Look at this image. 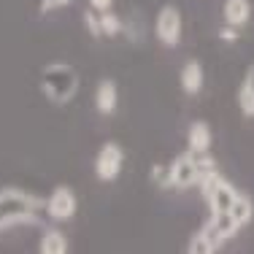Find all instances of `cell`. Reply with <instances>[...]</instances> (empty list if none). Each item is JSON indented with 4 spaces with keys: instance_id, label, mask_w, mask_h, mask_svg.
Instances as JSON below:
<instances>
[{
    "instance_id": "2e32d148",
    "label": "cell",
    "mask_w": 254,
    "mask_h": 254,
    "mask_svg": "<svg viewBox=\"0 0 254 254\" xmlns=\"http://www.w3.org/2000/svg\"><path fill=\"white\" fill-rule=\"evenodd\" d=\"M238 106H241V111H244L246 117H254V92L246 87V84L238 89Z\"/></svg>"
},
{
    "instance_id": "ffe728a7",
    "label": "cell",
    "mask_w": 254,
    "mask_h": 254,
    "mask_svg": "<svg viewBox=\"0 0 254 254\" xmlns=\"http://www.w3.org/2000/svg\"><path fill=\"white\" fill-rule=\"evenodd\" d=\"M222 38H225V41H235V33H233V30H222Z\"/></svg>"
},
{
    "instance_id": "5b68a950",
    "label": "cell",
    "mask_w": 254,
    "mask_h": 254,
    "mask_svg": "<svg viewBox=\"0 0 254 254\" xmlns=\"http://www.w3.org/2000/svg\"><path fill=\"white\" fill-rule=\"evenodd\" d=\"M157 38H160V44L165 46H176L179 38H181V14L176 5H165V8H160V14H157Z\"/></svg>"
},
{
    "instance_id": "30bf717a",
    "label": "cell",
    "mask_w": 254,
    "mask_h": 254,
    "mask_svg": "<svg viewBox=\"0 0 254 254\" xmlns=\"http://www.w3.org/2000/svg\"><path fill=\"white\" fill-rule=\"evenodd\" d=\"M203 87V65L197 60H190V63L181 68V89L187 95H197Z\"/></svg>"
},
{
    "instance_id": "ac0fdd59",
    "label": "cell",
    "mask_w": 254,
    "mask_h": 254,
    "mask_svg": "<svg viewBox=\"0 0 254 254\" xmlns=\"http://www.w3.org/2000/svg\"><path fill=\"white\" fill-rule=\"evenodd\" d=\"M114 0H89V8L92 11H108Z\"/></svg>"
},
{
    "instance_id": "7c38bea8",
    "label": "cell",
    "mask_w": 254,
    "mask_h": 254,
    "mask_svg": "<svg viewBox=\"0 0 254 254\" xmlns=\"http://www.w3.org/2000/svg\"><path fill=\"white\" fill-rule=\"evenodd\" d=\"M38 252L41 254H65L68 252V241L60 230H46L41 235V244H38Z\"/></svg>"
},
{
    "instance_id": "4fadbf2b",
    "label": "cell",
    "mask_w": 254,
    "mask_h": 254,
    "mask_svg": "<svg viewBox=\"0 0 254 254\" xmlns=\"http://www.w3.org/2000/svg\"><path fill=\"white\" fill-rule=\"evenodd\" d=\"M230 216H233L235 222H238V227H246L252 222V216H254V205H252V197H246V195H241L238 192V197L233 200V205H230V211H227Z\"/></svg>"
},
{
    "instance_id": "277c9868",
    "label": "cell",
    "mask_w": 254,
    "mask_h": 254,
    "mask_svg": "<svg viewBox=\"0 0 254 254\" xmlns=\"http://www.w3.org/2000/svg\"><path fill=\"white\" fill-rule=\"evenodd\" d=\"M122 162H125V152L119 143L114 141L103 143L98 152V160H95V176L100 181H114L119 176V171H122Z\"/></svg>"
},
{
    "instance_id": "5bb4252c",
    "label": "cell",
    "mask_w": 254,
    "mask_h": 254,
    "mask_svg": "<svg viewBox=\"0 0 254 254\" xmlns=\"http://www.w3.org/2000/svg\"><path fill=\"white\" fill-rule=\"evenodd\" d=\"M216 249H219V244H216V241L211 238L205 230L195 233L190 238V244H187V252H192V254H211V252H216Z\"/></svg>"
},
{
    "instance_id": "8992f818",
    "label": "cell",
    "mask_w": 254,
    "mask_h": 254,
    "mask_svg": "<svg viewBox=\"0 0 254 254\" xmlns=\"http://www.w3.org/2000/svg\"><path fill=\"white\" fill-rule=\"evenodd\" d=\"M76 205H78V200H76L73 190H70V187H57V190L46 197V214L57 222H65L76 214Z\"/></svg>"
},
{
    "instance_id": "9c48e42d",
    "label": "cell",
    "mask_w": 254,
    "mask_h": 254,
    "mask_svg": "<svg viewBox=\"0 0 254 254\" xmlns=\"http://www.w3.org/2000/svg\"><path fill=\"white\" fill-rule=\"evenodd\" d=\"M252 16L249 0H225V22L230 27H244Z\"/></svg>"
},
{
    "instance_id": "3957f363",
    "label": "cell",
    "mask_w": 254,
    "mask_h": 254,
    "mask_svg": "<svg viewBox=\"0 0 254 254\" xmlns=\"http://www.w3.org/2000/svg\"><path fill=\"white\" fill-rule=\"evenodd\" d=\"M41 92H44L52 103H57V106L70 103L73 95L78 92L76 68L68 63H49L41 70Z\"/></svg>"
},
{
    "instance_id": "52a82bcc",
    "label": "cell",
    "mask_w": 254,
    "mask_h": 254,
    "mask_svg": "<svg viewBox=\"0 0 254 254\" xmlns=\"http://www.w3.org/2000/svg\"><path fill=\"white\" fill-rule=\"evenodd\" d=\"M203 230H205V233H208L211 238L216 241V244H222V241L233 238V235L238 233L241 227H238V222H235L233 216H230L227 211H225V214H211L208 225H205Z\"/></svg>"
},
{
    "instance_id": "9a60e30c",
    "label": "cell",
    "mask_w": 254,
    "mask_h": 254,
    "mask_svg": "<svg viewBox=\"0 0 254 254\" xmlns=\"http://www.w3.org/2000/svg\"><path fill=\"white\" fill-rule=\"evenodd\" d=\"M100 35H117L119 30H122V19L114 14H108V11H100Z\"/></svg>"
},
{
    "instance_id": "7a4b0ae2",
    "label": "cell",
    "mask_w": 254,
    "mask_h": 254,
    "mask_svg": "<svg viewBox=\"0 0 254 254\" xmlns=\"http://www.w3.org/2000/svg\"><path fill=\"white\" fill-rule=\"evenodd\" d=\"M211 171H216V162L208 152H187L171 162V168L165 173V184L187 190L192 184H200V179L208 176Z\"/></svg>"
},
{
    "instance_id": "6da1fadb",
    "label": "cell",
    "mask_w": 254,
    "mask_h": 254,
    "mask_svg": "<svg viewBox=\"0 0 254 254\" xmlns=\"http://www.w3.org/2000/svg\"><path fill=\"white\" fill-rule=\"evenodd\" d=\"M41 208H46V200H41L38 195L5 187L0 190V230H8L14 225H38Z\"/></svg>"
},
{
    "instance_id": "8fae6325",
    "label": "cell",
    "mask_w": 254,
    "mask_h": 254,
    "mask_svg": "<svg viewBox=\"0 0 254 254\" xmlns=\"http://www.w3.org/2000/svg\"><path fill=\"white\" fill-rule=\"evenodd\" d=\"M187 143H190V152H208L211 146V130L205 122H195L187 132Z\"/></svg>"
},
{
    "instance_id": "d6986e66",
    "label": "cell",
    "mask_w": 254,
    "mask_h": 254,
    "mask_svg": "<svg viewBox=\"0 0 254 254\" xmlns=\"http://www.w3.org/2000/svg\"><path fill=\"white\" fill-rule=\"evenodd\" d=\"M244 84H246V87H249L252 92H254V65H252L249 70H246V78H244Z\"/></svg>"
},
{
    "instance_id": "e0dca14e",
    "label": "cell",
    "mask_w": 254,
    "mask_h": 254,
    "mask_svg": "<svg viewBox=\"0 0 254 254\" xmlns=\"http://www.w3.org/2000/svg\"><path fill=\"white\" fill-rule=\"evenodd\" d=\"M70 0H41V11H54V8H63V5H68Z\"/></svg>"
},
{
    "instance_id": "ba28073f",
    "label": "cell",
    "mask_w": 254,
    "mask_h": 254,
    "mask_svg": "<svg viewBox=\"0 0 254 254\" xmlns=\"http://www.w3.org/2000/svg\"><path fill=\"white\" fill-rule=\"evenodd\" d=\"M117 84L111 81V78H103L98 84V89H95V106H98L100 114H114V108H117Z\"/></svg>"
}]
</instances>
